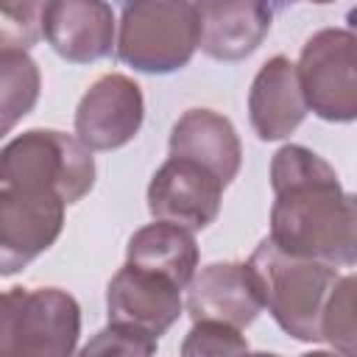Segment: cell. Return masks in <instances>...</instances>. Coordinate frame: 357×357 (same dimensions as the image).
Returning <instances> with one entry per match:
<instances>
[{"label":"cell","instance_id":"1","mask_svg":"<svg viewBox=\"0 0 357 357\" xmlns=\"http://www.w3.org/2000/svg\"><path fill=\"white\" fill-rule=\"evenodd\" d=\"M271 240L335 268L357 265V195L343 192L335 167L304 145H282L271 159Z\"/></svg>","mask_w":357,"mask_h":357},{"label":"cell","instance_id":"2","mask_svg":"<svg viewBox=\"0 0 357 357\" xmlns=\"http://www.w3.org/2000/svg\"><path fill=\"white\" fill-rule=\"evenodd\" d=\"M248 271L259 290L262 307H268L284 335L301 343L324 340V307L340 276L335 265L287 254L265 237L248 257Z\"/></svg>","mask_w":357,"mask_h":357},{"label":"cell","instance_id":"3","mask_svg":"<svg viewBox=\"0 0 357 357\" xmlns=\"http://www.w3.org/2000/svg\"><path fill=\"white\" fill-rule=\"evenodd\" d=\"M198 39L192 0H126L117 25V59L137 73L165 75L190 64Z\"/></svg>","mask_w":357,"mask_h":357},{"label":"cell","instance_id":"4","mask_svg":"<svg viewBox=\"0 0 357 357\" xmlns=\"http://www.w3.org/2000/svg\"><path fill=\"white\" fill-rule=\"evenodd\" d=\"M0 184L50 190L78 204L95 187L92 148L56 128H31L0 151Z\"/></svg>","mask_w":357,"mask_h":357},{"label":"cell","instance_id":"5","mask_svg":"<svg viewBox=\"0 0 357 357\" xmlns=\"http://www.w3.org/2000/svg\"><path fill=\"white\" fill-rule=\"evenodd\" d=\"M81 335V307L61 287H8L0 301V351L67 357Z\"/></svg>","mask_w":357,"mask_h":357},{"label":"cell","instance_id":"6","mask_svg":"<svg viewBox=\"0 0 357 357\" xmlns=\"http://www.w3.org/2000/svg\"><path fill=\"white\" fill-rule=\"evenodd\" d=\"M298 75L312 114L329 123L357 120V33L351 28L315 31L301 47Z\"/></svg>","mask_w":357,"mask_h":357},{"label":"cell","instance_id":"7","mask_svg":"<svg viewBox=\"0 0 357 357\" xmlns=\"http://www.w3.org/2000/svg\"><path fill=\"white\" fill-rule=\"evenodd\" d=\"M70 204L33 187L0 184V273L11 276L39 254H45L64 229V209Z\"/></svg>","mask_w":357,"mask_h":357},{"label":"cell","instance_id":"8","mask_svg":"<svg viewBox=\"0 0 357 357\" xmlns=\"http://www.w3.org/2000/svg\"><path fill=\"white\" fill-rule=\"evenodd\" d=\"M223 190L226 184L209 167L184 156H170L148 184V212L153 220H170L190 231H201L218 218Z\"/></svg>","mask_w":357,"mask_h":357},{"label":"cell","instance_id":"9","mask_svg":"<svg viewBox=\"0 0 357 357\" xmlns=\"http://www.w3.org/2000/svg\"><path fill=\"white\" fill-rule=\"evenodd\" d=\"M145 117L142 89L123 73H106L84 92L75 109V137L92 151L128 145Z\"/></svg>","mask_w":357,"mask_h":357},{"label":"cell","instance_id":"10","mask_svg":"<svg viewBox=\"0 0 357 357\" xmlns=\"http://www.w3.org/2000/svg\"><path fill=\"white\" fill-rule=\"evenodd\" d=\"M109 324H126L162 337L184 312L181 287L148 268L126 262L106 287Z\"/></svg>","mask_w":357,"mask_h":357},{"label":"cell","instance_id":"11","mask_svg":"<svg viewBox=\"0 0 357 357\" xmlns=\"http://www.w3.org/2000/svg\"><path fill=\"white\" fill-rule=\"evenodd\" d=\"M198 14V47L215 61L251 56L273 25L271 0H192Z\"/></svg>","mask_w":357,"mask_h":357},{"label":"cell","instance_id":"12","mask_svg":"<svg viewBox=\"0 0 357 357\" xmlns=\"http://www.w3.org/2000/svg\"><path fill=\"white\" fill-rule=\"evenodd\" d=\"M184 310L192 321H223L245 329L262 312V298L248 262H212L187 284Z\"/></svg>","mask_w":357,"mask_h":357},{"label":"cell","instance_id":"13","mask_svg":"<svg viewBox=\"0 0 357 357\" xmlns=\"http://www.w3.org/2000/svg\"><path fill=\"white\" fill-rule=\"evenodd\" d=\"M117 33L114 11L106 0H50L45 11V39L70 64H92L112 53Z\"/></svg>","mask_w":357,"mask_h":357},{"label":"cell","instance_id":"14","mask_svg":"<svg viewBox=\"0 0 357 357\" xmlns=\"http://www.w3.org/2000/svg\"><path fill=\"white\" fill-rule=\"evenodd\" d=\"M310 103L301 86L298 64L287 56L268 59L248 89V117L259 139L273 142L290 137L307 117Z\"/></svg>","mask_w":357,"mask_h":357},{"label":"cell","instance_id":"15","mask_svg":"<svg viewBox=\"0 0 357 357\" xmlns=\"http://www.w3.org/2000/svg\"><path fill=\"white\" fill-rule=\"evenodd\" d=\"M170 156L192 159L209 167L226 187L243 165V145L229 117L212 109H187L170 128Z\"/></svg>","mask_w":357,"mask_h":357},{"label":"cell","instance_id":"16","mask_svg":"<svg viewBox=\"0 0 357 357\" xmlns=\"http://www.w3.org/2000/svg\"><path fill=\"white\" fill-rule=\"evenodd\" d=\"M126 262L156 271L184 290L198 271V245L190 229L170 220H153L131 234Z\"/></svg>","mask_w":357,"mask_h":357},{"label":"cell","instance_id":"17","mask_svg":"<svg viewBox=\"0 0 357 357\" xmlns=\"http://www.w3.org/2000/svg\"><path fill=\"white\" fill-rule=\"evenodd\" d=\"M0 112H3V134L14 128L20 117H25L42 89L39 67L22 47H0Z\"/></svg>","mask_w":357,"mask_h":357},{"label":"cell","instance_id":"18","mask_svg":"<svg viewBox=\"0 0 357 357\" xmlns=\"http://www.w3.org/2000/svg\"><path fill=\"white\" fill-rule=\"evenodd\" d=\"M324 343L340 354H357V273L337 276L321 321Z\"/></svg>","mask_w":357,"mask_h":357},{"label":"cell","instance_id":"19","mask_svg":"<svg viewBox=\"0 0 357 357\" xmlns=\"http://www.w3.org/2000/svg\"><path fill=\"white\" fill-rule=\"evenodd\" d=\"M50 0H0V45L3 47H33L45 36V11Z\"/></svg>","mask_w":357,"mask_h":357},{"label":"cell","instance_id":"20","mask_svg":"<svg viewBox=\"0 0 357 357\" xmlns=\"http://www.w3.org/2000/svg\"><path fill=\"white\" fill-rule=\"evenodd\" d=\"M248 340L243 337V329L223 324V321H192V329L187 332L181 343L184 357H204V354H245Z\"/></svg>","mask_w":357,"mask_h":357},{"label":"cell","instance_id":"21","mask_svg":"<svg viewBox=\"0 0 357 357\" xmlns=\"http://www.w3.org/2000/svg\"><path fill=\"white\" fill-rule=\"evenodd\" d=\"M159 346V337L126 326V324H109L106 329H100L84 349L81 354H128V357H148L153 354Z\"/></svg>","mask_w":357,"mask_h":357},{"label":"cell","instance_id":"22","mask_svg":"<svg viewBox=\"0 0 357 357\" xmlns=\"http://www.w3.org/2000/svg\"><path fill=\"white\" fill-rule=\"evenodd\" d=\"M346 22H349V28L357 33V6H354V8H349V14H346Z\"/></svg>","mask_w":357,"mask_h":357},{"label":"cell","instance_id":"23","mask_svg":"<svg viewBox=\"0 0 357 357\" xmlns=\"http://www.w3.org/2000/svg\"><path fill=\"white\" fill-rule=\"evenodd\" d=\"M310 3H318V6H326V3H335V0H310Z\"/></svg>","mask_w":357,"mask_h":357}]
</instances>
